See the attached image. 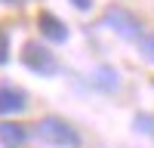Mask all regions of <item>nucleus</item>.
<instances>
[{
    "mask_svg": "<svg viewBox=\"0 0 154 148\" xmlns=\"http://www.w3.org/2000/svg\"><path fill=\"white\" fill-rule=\"evenodd\" d=\"M37 136H40L46 145H56V148H77L80 145L77 130L68 127V123L59 120V117H43L40 123H37Z\"/></svg>",
    "mask_w": 154,
    "mask_h": 148,
    "instance_id": "1",
    "label": "nucleus"
},
{
    "mask_svg": "<svg viewBox=\"0 0 154 148\" xmlns=\"http://www.w3.org/2000/svg\"><path fill=\"white\" fill-rule=\"evenodd\" d=\"M105 25L114 28L120 37H126V40H139V37H142V25H139V19L130 16V12L120 9V6H111L105 12Z\"/></svg>",
    "mask_w": 154,
    "mask_h": 148,
    "instance_id": "2",
    "label": "nucleus"
},
{
    "mask_svg": "<svg viewBox=\"0 0 154 148\" xmlns=\"http://www.w3.org/2000/svg\"><path fill=\"white\" fill-rule=\"evenodd\" d=\"M25 65H28L34 74H40V77H49V74H56V56L49 53L46 46H40V43H28L25 46Z\"/></svg>",
    "mask_w": 154,
    "mask_h": 148,
    "instance_id": "3",
    "label": "nucleus"
},
{
    "mask_svg": "<svg viewBox=\"0 0 154 148\" xmlns=\"http://www.w3.org/2000/svg\"><path fill=\"white\" fill-rule=\"evenodd\" d=\"M28 108V93L16 83H0V114H19Z\"/></svg>",
    "mask_w": 154,
    "mask_h": 148,
    "instance_id": "4",
    "label": "nucleus"
},
{
    "mask_svg": "<svg viewBox=\"0 0 154 148\" xmlns=\"http://www.w3.org/2000/svg\"><path fill=\"white\" fill-rule=\"evenodd\" d=\"M37 25H40V34L46 40H56V43L68 40V28L62 25V19L53 16V12H40V16H37Z\"/></svg>",
    "mask_w": 154,
    "mask_h": 148,
    "instance_id": "5",
    "label": "nucleus"
},
{
    "mask_svg": "<svg viewBox=\"0 0 154 148\" xmlns=\"http://www.w3.org/2000/svg\"><path fill=\"white\" fill-rule=\"evenodd\" d=\"M25 139H28V130L22 123H9V120L0 123V142L6 148H19V145H25Z\"/></svg>",
    "mask_w": 154,
    "mask_h": 148,
    "instance_id": "6",
    "label": "nucleus"
},
{
    "mask_svg": "<svg viewBox=\"0 0 154 148\" xmlns=\"http://www.w3.org/2000/svg\"><path fill=\"white\" fill-rule=\"evenodd\" d=\"M139 53L154 65V34H142V37H139Z\"/></svg>",
    "mask_w": 154,
    "mask_h": 148,
    "instance_id": "7",
    "label": "nucleus"
},
{
    "mask_svg": "<svg viewBox=\"0 0 154 148\" xmlns=\"http://www.w3.org/2000/svg\"><path fill=\"white\" fill-rule=\"evenodd\" d=\"M9 59V37H6V31H0V65Z\"/></svg>",
    "mask_w": 154,
    "mask_h": 148,
    "instance_id": "8",
    "label": "nucleus"
},
{
    "mask_svg": "<svg viewBox=\"0 0 154 148\" xmlns=\"http://www.w3.org/2000/svg\"><path fill=\"white\" fill-rule=\"evenodd\" d=\"M71 3H74L77 9H89V6H93V0H71Z\"/></svg>",
    "mask_w": 154,
    "mask_h": 148,
    "instance_id": "9",
    "label": "nucleus"
},
{
    "mask_svg": "<svg viewBox=\"0 0 154 148\" xmlns=\"http://www.w3.org/2000/svg\"><path fill=\"white\" fill-rule=\"evenodd\" d=\"M3 3H9V6H22L25 0H3Z\"/></svg>",
    "mask_w": 154,
    "mask_h": 148,
    "instance_id": "10",
    "label": "nucleus"
}]
</instances>
